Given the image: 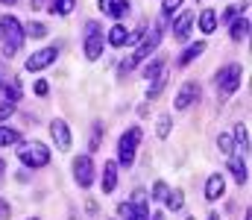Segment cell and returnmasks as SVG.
I'll use <instances>...</instances> for the list:
<instances>
[{
	"instance_id": "obj_1",
	"label": "cell",
	"mask_w": 252,
	"mask_h": 220,
	"mask_svg": "<svg viewBox=\"0 0 252 220\" xmlns=\"http://www.w3.org/2000/svg\"><path fill=\"white\" fill-rule=\"evenodd\" d=\"M18 156H21V161L30 164V167H44V164L50 161V150L41 144V141H24L21 150H18Z\"/></svg>"
},
{
	"instance_id": "obj_2",
	"label": "cell",
	"mask_w": 252,
	"mask_h": 220,
	"mask_svg": "<svg viewBox=\"0 0 252 220\" xmlns=\"http://www.w3.org/2000/svg\"><path fill=\"white\" fill-rule=\"evenodd\" d=\"M138 141H141V126H132V129H126L124 135H121V141H118V161H121L124 167H129V164L135 161Z\"/></svg>"
},
{
	"instance_id": "obj_3",
	"label": "cell",
	"mask_w": 252,
	"mask_h": 220,
	"mask_svg": "<svg viewBox=\"0 0 252 220\" xmlns=\"http://www.w3.org/2000/svg\"><path fill=\"white\" fill-rule=\"evenodd\" d=\"M161 30H164V24H158V27H153V32H150V38H144V41H141V47L135 50V56H132V59L126 62L124 68H121V73H124V71H129V68H135L138 62H144V59H147V56H150V53H153V50L158 47V41H161Z\"/></svg>"
},
{
	"instance_id": "obj_4",
	"label": "cell",
	"mask_w": 252,
	"mask_h": 220,
	"mask_svg": "<svg viewBox=\"0 0 252 220\" xmlns=\"http://www.w3.org/2000/svg\"><path fill=\"white\" fill-rule=\"evenodd\" d=\"M241 79H244V68L241 65H226L217 71V88L223 94H235L241 88Z\"/></svg>"
},
{
	"instance_id": "obj_5",
	"label": "cell",
	"mask_w": 252,
	"mask_h": 220,
	"mask_svg": "<svg viewBox=\"0 0 252 220\" xmlns=\"http://www.w3.org/2000/svg\"><path fill=\"white\" fill-rule=\"evenodd\" d=\"M73 179H76L79 188H91V182H94V161H91V156H76L73 158Z\"/></svg>"
},
{
	"instance_id": "obj_6",
	"label": "cell",
	"mask_w": 252,
	"mask_h": 220,
	"mask_svg": "<svg viewBox=\"0 0 252 220\" xmlns=\"http://www.w3.org/2000/svg\"><path fill=\"white\" fill-rule=\"evenodd\" d=\"M0 30H3V35L9 38L6 44L18 47V44L24 41V27H21V21H18V18H12V15H3V18H0Z\"/></svg>"
},
{
	"instance_id": "obj_7",
	"label": "cell",
	"mask_w": 252,
	"mask_h": 220,
	"mask_svg": "<svg viewBox=\"0 0 252 220\" xmlns=\"http://www.w3.org/2000/svg\"><path fill=\"white\" fill-rule=\"evenodd\" d=\"M56 56H59V47H44V50H38L27 59V71H44L47 65L56 62Z\"/></svg>"
},
{
	"instance_id": "obj_8",
	"label": "cell",
	"mask_w": 252,
	"mask_h": 220,
	"mask_svg": "<svg viewBox=\"0 0 252 220\" xmlns=\"http://www.w3.org/2000/svg\"><path fill=\"white\" fill-rule=\"evenodd\" d=\"M199 100V85L196 82H185L176 94V109H190L193 103Z\"/></svg>"
},
{
	"instance_id": "obj_9",
	"label": "cell",
	"mask_w": 252,
	"mask_h": 220,
	"mask_svg": "<svg viewBox=\"0 0 252 220\" xmlns=\"http://www.w3.org/2000/svg\"><path fill=\"white\" fill-rule=\"evenodd\" d=\"M50 135H53V141H56L59 150H70V129H67V124H64L62 118H56L50 124Z\"/></svg>"
},
{
	"instance_id": "obj_10",
	"label": "cell",
	"mask_w": 252,
	"mask_h": 220,
	"mask_svg": "<svg viewBox=\"0 0 252 220\" xmlns=\"http://www.w3.org/2000/svg\"><path fill=\"white\" fill-rule=\"evenodd\" d=\"M103 44H106V41H103L100 32L88 35V38H85V59H88V62H97V59L103 56Z\"/></svg>"
},
{
	"instance_id": "obj_11",
	"label": "cell",
	"mask_w": 252,
	"mask_h": 220,
	"mask_svg": "<svg viewBox=\"0 0 252 220\" xmlns=\"http://www.w3.org/2000/svg\"><path fill=\"white\" fill-rule=\"evenodd\" d=\"M223 191H226L223 173H211L208 182H205V200H217V197H223Z\"/></svg>"
},
{
	"instance_id": "obj_12",
	"label": "cell",
	"mask_w": 252,
	"mask_h": 220,
	"mask_svg": "<svg viewBox=\"0 0 252 220\" xmlns=\"http://www.w3.org/2000/svg\"><path fill=\"white\" fill-rule=\"evenodd\" d=\"M100 9L109 18H124L126 12H129V0H100Z\"/></svg>"
},
{
	"instance_id": "obj_13",
	"label": "cell",
	"mask_w": 252,
	"mask_h": 220,
	"mask_svg": "<svg viewBox=\"0 0 252 220\" xmlns=\"http://www.w3.org/2000/svg\"><path fill=\"white\" fill-rule=\"evenodd\" d=\"M115 185H118V161H106L103 164V191L112 194Z\"/></svg>"
},
{
	"instance_id": "obj_14",
	"label": "cell",
	"mask_w": 252,
	"mask_h": 220,
	"mask_svg": "<svg viewBox=\"0 0 252 220\" xmlns=\"http://www.w3.org/2000/svg\"><path fill=\"white\" fill-rule=\"evenodd\" d=\"M190 24H193V12H185L176 24H173V35L179 38V41H185L188 38V32H190Z\"/></svg>"
},
{
	"instance_id": "obj_15",
	"label": "cell",
	"mask_w": 252,
	"mask_h": 220,
	"mask_svg": "<svg viewBox=\"0 0 252 220\" xmlns=\"http://www.w3.org/2000/svg\"><path fill=\"white\" fill-rule=\"evenodd\" d=\"M217 21H220V18H217L214 9H202V12H199V30H202V32H214Z\"/></svg>"
},
{
	"instance_id": "obj_16",
	"label": "cell",
	"mask_w": 252,
	"mask_h": 220,
	"mask_svg": "<svg viewBox=\"0 0 252 220\" xmlns=\"http://www.w3.org/2000/svg\"><path fill=\"white\" fill-rule=\"evenodd\" d=\"M126 38H129V30L121 27V24H115V27L109 30V44H112V47H124Z\"/></svg>"
},
{
	"instance_id": "obj_17",
	"label": "cell",
	"mask_w": 252,
	"mask_h": 220,
	"mask_svg": "<svg viewBox=\"0 0 252 220\" xmlns=\"http://www.w3.org/2000/svg\"><path fill=\"white\" fill-rule=\"evenodd\" d=\"M250 35V18H241L232 24V41H244Z\"/></svg>"
},
{
	"instance_id": "obj_18",
	"label": "cell",
	"mask_w": 252,
	"mask_h": 220,
	"mask_svg": "<svg viewBox=\"0 0 252 220\" xmlns=\"http://www.w3.org/2000/svg\"><path fill=\"white\" fill-rule=\"evenodd\" d=\"M199 53H205V44H202V41H196V44H190L188 50H185V53L179 56V65H190V62H193V59H196Z\"/></svg>"
},
{
	"instance_id": "obj_19",
	"label": "cell",
	"mask_w": 252,
	"mask_h": 220,
	"mask_svg": "<svg viewBox=\"0 0 252 220\" xmlns=\"http://www.w3.org/2000/svg\"><path fill=\"white\" fill-rule=\"evenodd\" d=\"M164 203H167V209H170V212H179V209L185 206V194H182V191H167Z\"/></svg>"
},
{
	"instance_id": "obj_20",
	"label": "cell",
	"mask_w": 252,
	"mask_h": 220,
	"mask_svg": "<svg viewBox=\"0 0 252 220\" xmlns=\"http://www.w3.org/2000/svg\"><path fill=\"white\" fill-rule=\"evenodd\" d=\"M161 68H164V62H161V59H153V62L144 68V79H147V82H156V79L161 76Z\"/></svg>"
},
{
	"instance_id": "obj_21",
	"label": "cell",
	"mask_w": 252,
	"mask_h": 220,
	"mask_svg": "<svg viewBox=\"0 0 252 220\" xmlns=\"http://www.w3.org/2000/svg\"><path fill=\"white\" fill-rule=\"evenodd\" d=\"M24 35H30V38H44V35H47V27L38 24V21H30V24L24 27Z\"/></svg>"
},
{
	"instance_id": "obj_22",
	"label": "cell",
	"mask_w": 252,
	"mask_h": 220,
	"mask_svg": "<svg viewBox=\"0 0 252 220\" xmlns=\"http://www.w3.org/2000/svg\"><path fill=\"white\" fill-rule=\"evenodd\" d=\"M229 167H232V173H235V179H238V182L244 185V182H247V164H244L241 158H232V161H229Z\"/></svg>"
},
{
	"instance_id": "obj_23",
	"label": "cell",
	"mask_w": 252,
	"mask_h": 220,
	"mask_svg": "<svg viewBox=\"0 0 252 220\" xmlns=\"http://www.w3.org/2000/svg\"><path fill=\"white\" fill-rule=\"evenodd\" d=\"M73 6H76V0H56V3L50 6V12H56V15H70Z\"/></svg>"
},
{
	"instance_id": "obj_24",
	"label": "cell",
	"mask_w": 252,
	"mask_h": 220,
	"mask_svg": "<svg viewBox=\"0 0 252 220\" xmlns=\"http://www.w3.org/2000/svg\"><path fill=\"white\" fill-rule=\"evenodd\" d=\"M21 135H18V129H9V126H0V147L6 144H15Z\"/></svg>"
},
{
	"instance_id": "obj_25",
	"label": "cell",
	"mask_w": 252,
	"mask_h": 220,
	"mask_svg": "<svg viewBox=\"0 0 252 220\" xmlns=\"http://www.w3.org/2000/svg\"><path fill=\"white\" fill-rule=\"evenodd\" d=\"M170 126H173L170 115H161V118H158V129H156V132H158V138H167V135H170Z\"/></svg>"
},
{
	"instance_id": "obj_26",
	"label": "cell",
	"mask_w": 252,
	"mask_h": 220,
	"mask_svg": "<svg viewBox=\"0 0 252 220\" xmlns=\"http://www.w3.org/2000/svg\"><path fill=\"white\" fill-rule=\"evenodd\" d=\"M217 147H220L223 153H232V150H235V138H232L229 132H223V135H217Z\"/></svg>"
},
{
	"instance_id": "obj_27",
	"label": "cell",
	"mask_w": 252,
	"mask_h": 220,
	"mask_svg": "<svg viewBox=\"0 0 252 220\" xmlns=\"http://www.w3.org/2000/svg\"><path fill=\"white\" fill-rule=\"evenodd\" d=\"M235 138H238L241 150H250V135H247V126H244V124H238V129H235Z\"/></svg>"
},
{
	"instance_id": "obj_28",
	"label": "cell",
	"mask_w": 252,
	"mask_h": 220,
	"mask_svg": "<svg viewBox=\"0 0 252 220\" xmlns=\"http://www.w3.org/2000/svg\"><path fill=\"white\" fill-rule=\"evenodd\" d=\"M167 191H170V188H167V182H161V179L153 185V197H156V200H164V197H167Z\"/></svg>"
},
{
	"instance_id": "obj_29",
	"label": "cell",
	"mask_w": 252,
	"mask_h": 220,
	"mask_svg": "<svg viewBox=\"0 0 252 220\" xmlns=\"http://www.w3.org/2000/svg\"><path fill=\"white\" fill-rule=\"evenodd\" d=\"M12 112H15V103H9V100H6V103H0V124H3Z\"/></svg>"
},
{
	"instance_id": "obj_30",
	"label": "cell",
	"mask_w": 252,
	"mask_h": 220,
	"mask_svg": "<svg viewBox=\"0 0 252 220\" xmlns=\"http://www.w3.org/2000/svg\"><path fill=\"white\" fill-rule=\"evenodd\" d=\"M161 88H164V76H158V79H156V82L150 85V91H147V97H156V94H158Z\"/></svg>"
},
{
	"instance_id": "obj_31",
	"label": "cell",
	"mask_w": 252,
	"mask_h": 220,
	"mask_svg": "<svg viewBox=\"0 0 252 220\" xmlns=\"http://www.w3.org/2000/svg\"><path fill=\"white\" fill-rule=\"evenodd\" d=\"M47 91H50V85H47L44 79H38V82H35V94H38V97H44Z\"/></svg>"
},
{
	"instance_id": "obj_32",
	"label": "cell",
	"mask_w": 252,
	"mask_h": 220,
	"mask_svg": "<svg viewBox=\"0 0 252 220\" xmlns=\"http://www.w3.org/2000/svg\"><path fill=\"white\" fill-rule=\"evenodd\" d=\"M179 6H182V0H164V12H167V15H170V12H176Z\"/></svg>"
},
{
	"instance_id": "obj_33",
	"label": "cell",
	"mask_w": 252,
	"mask_h": 220,
	"mask_svg": "<svg viewBox=\"0 0 252 220\" xmlns=\"http://www.w3.org/2000/svg\"><path fill=\"white\" fill-rule=\"evenodd\" d=\"M9 215H12V209H9V203H3V200H0V220H6Z\"/></svg>"
},
{
	"instance_id": "obj_34",
	"label": "cell",
	"mask_w": 252,
	"mask_h": 220,
	"mask_svg": "<svg viewBox=\"0 0 252 220\" xmlns=\"http://www.w3.org/2000/svg\"><path fill=\"white\" fill-rule=\"evenodd\" d=\"M3 173H6V161L0 158V176H3Z\"/></svg>"
},
{
	"instance_id": "obj_35",
	"label": "cell",
	"mask_w": 252,
	"mask_h": 220,
	"mask_svg": "<svg viewBox=\"0 0 252 220\" xmlns=\"http://www.w3.org/2000/svg\"><path fill=\"white\" fill-rule=\"evenodd\" d=\"M153 220H164V215H156V218H153Z\"/></svg>"
},
{
	"instance_id": "obj_36",
	"label": "cell",
	"mask_w": 252,
	"mask_h": 220,
	"mask_svg": "<svg viewBox=\"0 0 252 220\" xmlns=\"http://www.w3.org/2000/svg\"><path fill=\"white\" fill-rule=\"evenodd\" d=\"M0 3H9V6H12V3H15V0H0Z\"/></svg>"
},
{
	"instance_id": "obj_37",
	"label": "cell",
	"mask_w": 252,
	"mask_h": 220,
	"mask_svg": "<svg viewBox=\"0 0 252 220\" xmlns=\"http://www.w3.org/2000/svg\"><path fill=\"white\" fill-rule=\"evenodd\" d=\"M208 220H217V218H208Z\"/></svg>"
}]
</instances>
